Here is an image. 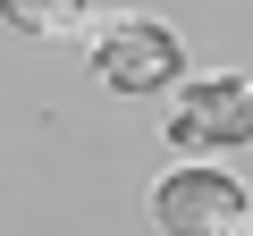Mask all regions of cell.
Masks as SVG:
<instances>
[{
  "mask_svg": "<svg viewBox=\"0 0 253 236\" xmlns=\"http://www.w3.org/2000/svg\"><path fill=\"white\" fill-rule=\"evenodd\" d=\"M186 76V42L169 17H110L93 34V84L101 93H126V101H144V93H169Z\"/></svg>",
  "mask_w": 253,
  "mask_h": 236,
  "instance_id": "obj_1",
  "label": "cell"
},
{
  "mask_svg": "<svg viewBox=\"0 0 253 236\" xmlns=\"http://www.w3.org/2000/svg\"><path fill=\"white\" fill-rule=\"evenodd\" d=\"M152 228L161 236H253V194L211 169V160H186L152 186Z\"/></svg>",
  "mask_w": 253,
  "mask_h": 236,
  "instance_id": "obj_2",
  "label": "cell"
},
{
  "mask_svg": "<svg viewBox=\"0 0 253 236\" xmlns=\"http://www.w3.org/2000/svg\"><path fill=\"white\" fill-rule=\"evenodd\" d=\"M169 144L177 152H245L253 144V76H203V84H186L177 93V110H169Z\"/></svg>",
  "mask_w": 253,
  "mask_h": 236,
  "instance_id": "obj_3",
  "label": "cell"
},
{
  "mask_svg": "<svg viewBox=\"0 0 253 236\" xmlns=\"http://www.w3.org/2000/svg\"><path fill=\"white\" fill-rule=\"evenodd\" d=\"M0 26L26 42H76L93 26V0H0Z\"/></svg>",
  "mask_w": 253,
  "mask_h": 236,
  "instance_id": "obj_4",
  "label": "cell"
}]
</instances>
